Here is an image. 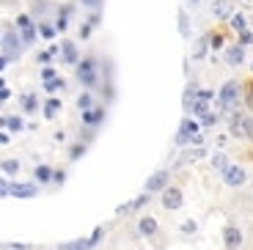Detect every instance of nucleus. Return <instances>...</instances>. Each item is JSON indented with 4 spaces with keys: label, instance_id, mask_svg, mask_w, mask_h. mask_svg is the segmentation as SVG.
Here are the masks:
<instances>
[{
    "label": "nucleus",
    "instance_id": "nucleus-1",
    "mask_svg": "<svg viewBox=\"0 0 253 250\" xmlns=\"http://www.w3.org/2000/svg\"><path fill=\"white\" fill-rule=\"evenodd\" d=\"M77 80L83 83V85H96V80H99V75H96V61H91V58H85V61L77 63Z\"/></svg>",
    "mask_w": 253,
    "mask_h": 250
},
{
    "label": "nucleus",
    "instance_id": "nucleus-2",
    "mask_svg": "<svg viewBox=\"0 0 253 250\" xmlns=\"http://www.w3.org/2000/svg\"><path fill=\"white\" fill-rule=\"evenodd\" d=\"M223 181H226L228 187H242L248 181V173L240 168V165H228L226 170H223Z\"/></svg>",
    "mask_w": 253,
    "mask_h": 250
},
{
    "label": "nucleus",
    "instance_id": "nucleus-3",
    "mask_svg": "<svg viewBox=\"0 0 253 250\" xmlns=\"http://www.w3.org/2000/svg\"><path fill=\"white\" fill-rule=\"evenodd\" d=\"M168 170H154L149 179H146V193H163L168 187Z\"/></svg>",
    "mask_w": 253,
    "mask_h": 250
},
{
    "label": "nucleus",
    "instance_id": "nucleus-4",
    "mask_svg": "<svg viewBox=\"0 0 253 250\" xmlns=\"http://www.w3.org/2000/svg\"><path fill=\"white\" fill-rule=\"evenodd\" d=\"M182 201H184V195H182V190H179V187H165L163 190V207L165 209H171V212H173V209L182 207Z\"/></svg>",
    "mask_w": 253,
    "mask_h": 250
},
{
    "label": "nucleus",
    "instance_id": "nucleus-5",
    "mask_svg": "<svg viewBox=\"0 0 253 250\" xmlns=\"http://www.w3.org/2000/svg\"><path fill=\"white\" fill-rule=\"evenodd\" d=\"M228 129H231V135H234V138H248V116L234 113V116L228 119Z\"/></svg>",
    "mask_w": 253,
    "mask_h": 250
},
{
    "label": "nucleus",
    "instance_id": "nucleus-6",
    "mask_svg": "<svg viewBox=\"0 0 253 250\" xmlns=\"http://www.w3.org/2000/svg\"><path fill=\"white\" fill-rule=\"evenodd\" d=\"M0 42H3V52H6V58H17L19 55V39L14 31H6L3 36H0Z\"/></svg>",
    "mask_w": 253,
    "mask_h": 250
},
{
    "label": "nucleus",
    "instance_id": "nucleus-7",
    "mask_svg": "<svg viewBox=\"0 0 253 250\" xmlns=\"http://www.w3.org/2000/svg\"><path fill=\"white\" fill-rule=\"evenodd\" d=\"M237 96H240V85H237L234 80L223 83V88H220V105H223V107L234 105V102H237Z\"/></svg>",
    "mask_w": 253,
    "mask_h": 250
},
{
    "label": "nucleus",
    "instance_id": "nucleus-8",
    "mask_svg": "<svg viewBox=\"0 0 253 250\" xmlns=\"http://www.w3.org/2000/svg\"><path fill=\"white\" fill-rule=\"evenodd\" d=\"M39 190L36 184H19V181H8V195H14V198H33Z\"/></svg>",
    "mask_w": 253,
    "mask_h": 250
},
{
    "label": "nucleus",
    "instance_id": "nucleus-9",
    "mask_svg": "<svg viewBox=\"0 0 253 250\" xmlns=\"http://www.w3.org/2000/svg\"><path fill=\"white\" fill-rule=\"evenodd\" d=\"M223 242H226L228 250H240L242 248V231L237 225H228L226 231H223Z\"/></svg>",
    "mask_w": 253,
    "mask_h": 250
},
{
    "label": "nucleus",
    "instance_id": "nucleus-10",
    "mask_svg": "<svg viewBox=\"0 0 253 250\" xmlns=\"http://www.w3.org/2000/svg\"><path fill=\"white\" fill-rule=\"evenodd\" d=\"M61 58H63V63H69V66H77V63H80V52H77L75 42L61 44Z\"/></svg>",
    "mask_w": 253,
    "mask_h": 250
},
{
    "label": "nucleus",
    "instance_id": "nucleus-11",
    "mask_svg": "<svg viewBox=\"0 0 253 250\" xmlns=\"http://www.w3.org/2000/svg\"><path fill=\"white\" fill-rule=\"evenodd\" d=\"M212 14H215L217 19H231V14H234L231 0H215V3H212Z\"/></svg>",
    "mask_w": 253,
    "mask_h": 250
},
{
    "label": "nucleus",
    "instance_id": "nucleus-12",
    "mask_svg": "<svg viewBox=\"0 0 253 250\" xmlns=\"http://www.w3.org/2000/svg\"><path fill=\"white\" fill-rule=\"evenodd\" d=\"M242 61H245V47H242V44H234V47H228L226 50V63L240 66Z\"/></svg>",
    "mask_w": 253,
    "mask_h": 250
},
{
    "label": "nucleus",
    "instance_id": "nucleus-13",
    "mask_svg": "<svg viewBox=\"0 0 253 250\" xmlns=\"http://www.w3.org/2000/svg\"><path fill=\"white\" fill-rule=\"evenodd\" d=\"M102 119H105V110H83V124L85 126H96V124H102Z\"/></svg>",
    "mask_w": 253,
    "mask_h": 250
},
{
    "label": "nucleus",
    "instance_id": "nucleus-14",
    "mask_svg": "<svg viewBox=\"0 0 253 250\" xmlns=\"http://www.w3.org/2000/svg\"><path fill=\"white\" fill-rule=\"evenodd\" d=\"M138 231L143 234V237H154V231H157V220H154V217H143L138 223Z\"/></svg>",
    "mask_w": 253,
    "mask_h": 250
},
{
    "label": "nucleus",
    "instance_id": "nucleus-15",
    "mask_svg": "<svg viewBox=\"0 0 253 250\" xmlns=\"http://www.w3.org/2000/svg\"><path fill=\"white\" fill-rule=\"evenodd\" d=\"M204 154H207V151L198 146V149H193V151H184V154L179 157V163H196V160H201Z\"/></svg>",
    "mask_w": 253,
    "mask_h": 250
},
{
    "label": "nucleus",
    "instance_id": "nucleus-16",
    "mask_svg": "<svg viewBox=\"0 0 253 250\" xmlns=\"http://www.w3.org/2000/svg\"><path fill=\"white\" fill-rule=\"evenodd\" d=\"M58 110H61V102L50 96V99L44 102V119H55V113H58Z\"/></svg>",
    "mask_w": 253,
    "mask_h": 250
},
{
    "label": "nucleus",
    "instance_id": "nucleus-17",
    "mask_svg": "<svg viewBox=\"0 0 253 250\" xmlns=\"http://www.w3.org/2000/svg\"><path fill=\"white\" fill-rule=\"evenodd\" d=\"M94 245L88 242V239H77V242H66V245H61V250H91Z\"/></svg>",
    "mask_w": 253,
    "mask_h": 250
},
{
    "label": "nucleus",
    "instance_id": "nucleus-18",
    "mask_svg": "<svg viewBox=\"0 0 253 250\" xmlns=\"http://www.w3.org/2000/svg\"><path fill=\"white\" fill-rule=\"evenodd\" d=\"M36 107H39L36 94H25V96H22V110H25V113H36Z\"/></svg>",
    "mask_w": 253,
    "mask_h": 250
},
{
    "label": "nucleus",
    "instance_id": "nucleus-19",
    "mask_svg": "<svg viewBox=\"0 0 253 250\" xmlns=\"http://www.w3.org/2000/svg\"><path fill=\"white\" fill-rule=\"evenodd\" d=\"M207 52H209V39L204 36V39H198V42H196V52H193V58H198V61H201Z\"/></svg>",
    "mask_w": 253,
    "mask_h": 250
},
{
    "label": "nucleus",
    "instance_id": "nucleus-20",
    "mask_svg": "<svg viewBox=\"0 0 253 250\" xmlns=\"http://www.w3.org/2000/svg\"><path fill=\"white\" fill-rule=\"evenodd\" d=\"M58 52H61V47H55V44H52V47H47L44 52H39V63H50Z\"/></svg>",
    "mask_w": 253,
    "mask_h": 250
},
{
    "label": "nucleus",
    "instance_id": "nucleus-21",
    "mask_svg": "<svg viewBox=\"0 0 253 250\" xmlns=\"http://www.w3.org/2000/svg\"><path fill=\"white\" fill-rule=\"evenodd\" d=\"M228 22H231V28H234L237 33L248 31V25H245V17H242V14H231V19H228Z\"/></svg>",
    "mask_w": 253,
    "mask_h": 250
},
{
    "label": "nucleus",
    "instance_id": "nucleus-22",
    "mask_svg": "<svg viewBox=\"0 0 253 250\" xmlns=\"http://www.w3.org/2000/svg\"><path fill=\"white\" fill-rule=\"evenodd\" d=\"M77 107H80V110H91V107H94V96H91L88 91L80 94V96H77Z\"/></svg>",
    "mask_w": 253,
    "mask_h": 250
},
{
    "label": "nucleus",
    "instance_id": "nucleus-23",
    "mask_svg": "<svg viewBox=\"0 0 253 250\" xmlns=\"http://www.w3.org/2000/svg\"><path fill=\"white\" fill-rule=\"evenodd\" d=\"M50 179H52V170L47 168V165H39V168H36V181H42V184H47Z\"/></svg>",
    "mask_w": 253,
    "mask_h": 250
},
{
    "label": "nucleus",
    "instance_id": "nucleus-24",
    "mask_svg": "<svg viewBox=\"0 0 253 250\" xmlns=\"http://www.w3.org/2000/svg\"><path fill=\"white\" fill-rule=\"evenodd\" d=\"M36 25H28V28H22V31H19V36H22V42L25 44H33V39H36Z\"/></svg>",
    "mask_w": 253,
    "mask_h": 250
},
{
    "label": "nucleus",
    "instance_id": "nucleus-25",
    "mask_svg": "<svg viewBox=\"0 0 253 250\" xmlns=\"http://www.w3.org/2000/svg\"><path fill=\"white\" fill-rule=\"evenodd\" d=\"M36 31H39V36H42V39H52V36L58 33L55 28H52V25H47V22H42V25H39Z\"/></svg>",
    "mask_w": 253,
    "mask_h": 250
},
{
    "label": "nucleus",
    "instance_id": "nucleus-26",
    "mask_svg": "<svg viewBox=\"0 0 253 250\" xmlns=\"http://www.w3.org/2000/svg\"><path fill=\"white\" fill-rule=\"evenodd\" d=\"M0 168H3V170H6V173H17V170H19V163H17V160H3V163H0Z\"/></svg>",
    "mask_w": 253,
    "mask_h": 250
},
{
    "label": "nucleus",
    "instance_id": "nucleus-27",
    "mask_svg": "<svg viewBox=\"0 0 253 250\" xmlns=\"http://www.w3.org/2000/svg\"><path fill=\"white\" fill-rule=\"evenodd\" d=\"M212 165H215L217 170H226L228 168V157L226 154H215V157H212Z\"/></svg>",
    "mask_w": 253,
    "mask_h": 250
},
{
    "label": "nucleus",
    "instance_id": "nucleus-28",
    "mask_svg": "<svg viewBox=\"0 0 253 250\" xmlns=\"http://www.w3.org/2000/svg\"><path fill=\"white\" fill-rule=\"evenodd\" d=\"M61 88H63V80H58V77H55V80H50V83H44L47 94H55V91H61Z\"/></svg>",
    "mask_w": 253,
    "mask_h": 250
},
{
    "label": "nucleus",
    "instance_id": "nucleus-29",
    "mask_svg": "<svg viewBox=\"0 0 253 250\" xmlns=\"http://www.w3.org/2000/svg\"><path fill=\"white\" fill-rule=\"evenodd\" d=\"M201 124H204V126H215V124H217V116H215V113H204V116H201Z\"/></svg>",
    "mask_w": 253,
    "mask_h": 250
},
{
    "label": "nucleus",
    "instance_id": "nucleus-30",
    "mask_svg": "<svg viewBox=\"0 0 253 250\" xmlns=\"http://www.w3.org/2000/svg\"><path fill=\"white\" fill-rule=\"evenodd\" d=\"M8 129H11V132H19V129H22V119H17V116H8Z\"/></svg>",
    "mask_w": 253,
    "mask_h": 250
},
{
    "label": "nucleus",
    "instance_id": "nucleus-31",
    "mask_svg": "<svg viewBox=\"0 0 253 250\" xmlns=\"http://www.w3.org/2000/svg\"><path fill=\"white\" fill-rule=\"evenodd\" d=\"M179 28H182V36L190 33V22H187V17H184V11H179Z\"/></svg>",
    "mask_w": 253,
    "mask_h": 250
},
{
    "label": "nucleus",
    "instance_id": "nucleus-32",
    "mask_svg": "<svg viewBox=\"0 0 253 250\" xmlns=\"http://www.w3.org/2000/svg\"><path fill=\"white\" fill-rule=\"evenodd\" d=\"M28 25H33L31 17H28V14H19V17H17V28L22 31V28H28Z\"/></svg>",
    "mask_w": 253,
    "mask_h": 250
},
{
    "label": "nucleus",
    "instance_id": "nucleus-33",
    "mask_svg": "<svg viewBox=\"0 0 253 250\" xmlns=\"http://www.w3.org/2000/svg\"><path fill=\"white\" fill-rule=\"evenodd\" d=\"M240 44L245 47V44H253V31H242L240 33Z\"/></svg>",
    "mask_w": 253,
    "mask_h": 250
},
{
    "label": "nucleus",
    "instance_id": "nucleus-34",
    "mask_svg": "<svg viewBox=\"0 0 253 250\" xmlns=\"http://www.w3.org/2000/svg\"><path fill=\"white\" fill-rule=\"evenodd\" d=\"M42 80L44 83H50V80H55V69H52V66H47L44 72H42Z\"/></svg>",
    "mask_w": 253,
    "mask_h": 250
},
{
    "label": "nucleus",
    "instance_id": "nucleus-35",
    "mask_svg": "<svg viewBox=\"0 0 253 250\" xmlns=\"http://www.w3.org/2000/svg\"><path fill=\"white\" fill-rule=\"evenodd\" d=\"M182 231H184V234H196V223H193V220L182 223Z\"/></svg>",
    "mask_w": 253,
    "mask_h": 250
},
{
    "label": "nucleus",
    "instance_id": "nucleus-36",
    "mask_svg": "<svg viewBox=\"0 0 253 250\" xmlns=\"http://www.w3.org/2000/svg\"><path fill=\"white\" fill-rule=\"evenodd\" d=\"M91 31H94V25H88V22H85V25L80 28V39H88V36H91Z\"/></svg>",
    "mask_w": 253,
    "mask_h": 250
},
{
    "label": "nucleus",
    "instance_id": "nucleus-37",
    "mask_svg": "<svg viewBox=\"0 0 253 250\" xmlns=\"http://www.w3.org/2000/svg\"><path fill=\"white\" fill-rule=\"evenodd\" d=\"M198 99H204V102H212V99H215V94H212V91H198Z\"/></svg>",
    "mask_w": 253,
    "mask_h": 250
},
{
    "label": "nucleus",
    "instance_id": "nucleus-38",
    "mask_svg": "<svg viewBox=\"0 0 253 250\" xmlns=\"http://www.w3.org/2000/svg\"><path fill=\"white\" fill-rule=\"evenodd\" d=\"M209 42H212V47H215V50H220V47H223V36H212Z\"/></svg>",
    "mask_w": 253,
    "mask_h": 250
},
{
    "label": "nucleus",
    "instance_id": "nucleus-39",
    "mask_svg": "<svg viewBox=\"0 0 253 250\" xmlns=\"http://www.w3.org/2000/svg\"><path fill=\"white\" fill-rule=\"evenodd\" d=\"M99 239H102V228H96V231L91 234V239H88V242H91V245H96V242H99Z\"/></svg>",
    "mask_w": 253,
    "mask_h": 250
},
{
    "label": "nucleus",
    "instance_id": "nucleus-40",
    "mask_svg": "<svg viewBox=\"0 0 253 250\" xmlns=\"http://www.w3.org/2000/svg\"><path fill=\"white\" fill-rule=\"evenodd\" d=\"M63 179H66V173H63V170H55V173H52V181H58V184H61Z\"/></svg>",
    "mask_w": 253,
    "mask_h": 250
},
{
    "label": "nucleus",
    "instance_id": "nucleus-41",
    "mask_svg": "<svg viewBox=\"0 0 253 250\" xmlns=\"http://www.w3.org/2000/svg\"><path fill=\"white\" fill-rule=\"evenodd\" d=\"M3 195H8V181L0 179V198H3Z\"/></svg>",
    "mask_w": 253,
    "mask_h": 250
},
{
    "label": "nucleus",
    "instance_id": "nucleus-42",
    "mask_svg": "<svg viewBox=\"0 0 253 250\" xmlns=\"http://www.w3.org/2000/svg\"><path fill=\"white\" fill-rule=\"evenodd\" d=\"M8 96H11V91H8V88H0V102H6Z\"/></svg>",
    "mask_w": 253,
    "mask_h": 250
},
{
    "label": "nucleus",
    "instance_id": "nucleus-43",
    "mask_svg": "<svg viewBox=\"0 0 253 250\" xmlns=\"http://www.w3.org/2000/svg\"><path fill=\"white\" fill-rule=\"evenodd\" d=\"M80 154H83V146H75V149H72V160H77Z\"/></svg>",
    "mask_w": 253,
    "mask_h": 250
},
{
    "label": "nucleus",
    "instance_id": "nucleus-44",
    "mask_svg": "<svg viewBox=\"0 0 253 250\" xmlns=\"http://www.w3.org/2000/svg\"><path fill=\"white\" fill-rule=\"evenodd\" d=\"M83 3H88L91 8H99L102 6V0H83Z\"/></svg>",
    "mask_w": 253,
    "mask_h": 250
},
{
    "label": "nucleus",
    "instance_id": "nucleus-45",
    "mask_svg": "<svg viewBox=\"0 0 253 250\" xmlns=\"http://www.w3.org/2000/svg\"><path fill=\"white\" fill-rule=\"evenodd\" d=\"M248 138L253 140V119H248Z\"/></svg>",
    "mask_w": 253,
    "mask_h": 250
},
{
    "label": "nucleus",
    "instance_id": "nucleus-46",
    "mask_svg": "<svg viewBox=\"0 0 253 250\" xmlns=\"http://www.w3.org/2000/svg\"><path fill=\"white\" fill-rule=\"evenodd\" d=\"M8 143V135H6V132H0V146H6Z\"/></svg>",
    "mask_w": 253,
    "mask_h": 250
},
{
    "label": "nucleus",
    "instance_id": "nucleus-47",
    "mask_svg": "<svg viewBox=\"0 0 253 250\" xmlns=\"http://www.w3.org/2000/svg\"><path fill=\"white\" fill-rule=\"evenodd\" d=\"M6 63H8V58H6V55H0V72L6 69Z\"/></svg>",
    "mask_w": 253,
    "mask_h": 250
},
{
    "label": "nucleus",
    "instance_id": "nucleus-48",
    "mask_svg": "<svg viewBox=\"0 0 253 250\" xmlns=\"http://www.w3.org/2000/svg\"><path fill=\"white\" fill-rule=\"evenodd\" d=\"M240 3H242L245 8H253V0H240Z\"/></svg>",
    "mask_w": 253,
    "mask_h": 250
},
{
    "label": "nucleus",
    "instance_id": "nucleus-49",
    "mask_svg": "<svg viewBox=\"0 0 253 250\" xmlns=\"http://www.w3.org/2000/svg\"><path fill=\"white\" fill-rule=\"evenodd\" d=\"M0 126H8V116H3V119H0Z\"/></svg>",
    "mask_w": 253,
    "mask_h": 250
},
{
    "label": "nucleus",
    "instance_id": "nucleus-50",
    "mask_svg": "<svg viewBox=\"0 0 253 250\" xmlns=\"http://www.w3.org/2000/svg\"><path fill=\"white\" fill-rule=\"evenodd\" d=\"M0 88H6V80H3V77H0Z\"/></svg>",
    "mask_w": 253,
    "mask_h": 250
},
{
    "label": "nucleus",
    "instance_id": "nucleus-51",
    "mask_svg": "<svg viewBox=\"0 0 253 250\" xmlns=\"http://www.w3.org/2000/svg\"><path fill=\"white\" fill-rule=\"evenodd\" d=\"M0 36H3V33H0Z\"/></svg>",
    "mask_w": 253,
    "mask_h": 250
}]
</instances>
